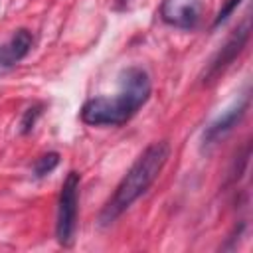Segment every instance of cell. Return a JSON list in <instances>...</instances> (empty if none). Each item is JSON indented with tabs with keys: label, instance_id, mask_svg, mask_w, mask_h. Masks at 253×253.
Instances as JSON below:
<instances>
[{
	"label": "cell",
	"instance_id": "1",
	"mask_svg": "<svg viewBox=\"0 0 253 253\" xmlns=\"http://www.w3.org/2000/svg\"><path fill=\"white\" fill-rule=\"evenodd\" d=\"M152 83L146 69L130 65L121 73V91L115 97H93L81 107V121L91 126H121L150 99Z\"/></svg>",
	"mask_w": 253,
	"mask_h": 253
},
{
	"label": "cell",
	"instance_id": "2",
	"mask_svg": "<svg viewBox=\"0 0 253 253\" xmlns=\"http://www.w3.org/2000/svg\"><path fill=\"white\" fill-rule=\"evenodd\" d=\"M170 158V144L160 140L152 142L144 148V152L134 160V164L126 170L119 186L115 188L109 202L103 206L99 213V225H111L119 215H123L160 176L162 168Z\"/></svg>",
	"mask_w": 253,
	"mask_h": 253
},
{
	"label": "cell",
	"instance_id": "3",
	"mask_svg": "<svg viewBox=\"0 0 253 253\" xmlns=\"http://www.w3.org/2000/svg\"><path fill=\"white\" fill-rule=\"evenodd\" d=\"M79 182L81 176L79 172L71 170L59 192V202H57V221H55V237L59 245L71 247L77 231V208H79Z\"/></svg>",
	"mask_w": 253,
	"mask_h": 253
},
{
	"label": "cell",
	"instance_id": "4",
	"mask_svg": "<svg viewBox=\"0 0 253 253\" xmlns=\"http://www.w3.org/2000/svg\"><path fill=\"white\" fill-rule=\"evenodd\" d=\"M249 36H251V22L249 16L231 32V36L225 40V43L217 49V53L210 59L208 67L204 69L202 75V85H210L213 81H217L227 69L229 65L239 57V53L245 49V45L249 43Z\"/></svg>",
	"mask_w": 253,
	"mask_h": 253
},
{
	"label": "cell",
	"instance_id": "5",
	"mask_svg": "<svg viewBox=\"0 0 253 253\" xmlns=\"http://www.w3.org/2000/svg\"><path fill=\"white\" fill-rule=\"evenodd\" d=\"M204 16L202 0H162L160 18L164 24L178 30H194Z\"/></svg>",
	"mask_w": 253,
	"mask_h": 253
},
{
	"label": "cell",
	"instance_id": "6",
	"mask_svg": "<svg viewBox=\"0 0 253 253\" xmlns=\"http://www.w3.org/2000/svg\"><path fill=\"white\" fill-rule=\"evenodd\" d=\"M249 105H251V97H249V93H245L241 99H237L229 109H225L219 117H215L208 126H206V130H204V134H202V142H204V146L208 148V146H213L215 142H219L223 136H227L239 123H241V119L245 117V113L249 111Z\"/></svg>",
	"mask_w": 253,
	"mask_h": 253
},
{
	"label": "cell",
	"instance_id": "7",
	"mask_svg": "<svg viewBox=\"0 0 253 253\" xmlns=\"http://www.w3.org/2000/svg\"><path fill=\"white\" fill-rule=\"evenodd\" d=\"M34 36L30 30L20 28L12 34V38L0 45V75L12 71L32 49Z\"/></svg>",
	"mask_w": 253,
	"mask_h": 253
},
{
	"label": "cell",
	"instance_id": "8",
	"mask_svg": "<svg viewBox=\"0 0 253 253\" xmlns=\"http://www.w3.org/2000/svg\"><path fill=\"white\" fill-rule=\"evenodd\" d=\"M59 164V152H47L43 156H40L34 164V176L36 178H43L47 174H51Z\"/></svg>",
	"mask_w": 253,
	"mask_h": 253
},
{
	"label": "cell",
	"instance_id": "9",
	"mask_svg": "<svg viewBox=\"0 0 253 253\" xmlns=\"http://www.w3.org/2000/svg\"><path fill=\"white\" fill-rule=\"evenodd\" d=\"M42 111H43V105H42V103L32 105L30 109L24 111L22 121H20V132H22V134H30V132H32V128L36 126L38 119L42 117Z\"/></svg>",
	"mask_w": 253,
	"mask_h": 253
},
{
	"label": "cell",
	"instance_id": "10",
	"mask_svg": "<svg viewBox=\"0 0 253 253\" xmlns=\"http://www.w3.org/2000/svg\"><path fill=\"white\" fill-rule=\"evenodd\" d=\"M239 4H241V0H225V4L221 6V10H219V12H217V16L213 18V24H211V26H213V28H217L219 24H223V22H225L233 12H235V8H237Z\"/></svg>",
	"mask_w": 253,
	"mask_h": 253
}]
</instances>
